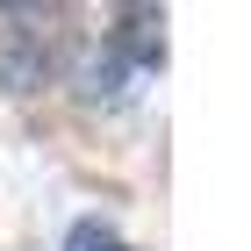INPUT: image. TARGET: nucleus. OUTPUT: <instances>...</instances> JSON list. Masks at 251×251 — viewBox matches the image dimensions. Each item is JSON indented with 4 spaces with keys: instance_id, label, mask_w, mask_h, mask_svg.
<instances>
[{
    "instance_id": "f257e3e1",
    "label": "nucleus",
    "mask_w": 251,
    "mask_h": 251,
    "mask_svg": "<svg viewBox=\"0 0 251 251\" xmlns=\"http://www.w3.org/2000/svg\"><path fill=\"white\" fill-rule=\"evenodd\" d=\"M65 50V15L50 7H0V86H15V94H29V86H43V72L58 65Z\"/></svg>"
},
{
    "instance_id": "f03ea898",
    "label": "nucleus",
    "mask_w": 251,
    "mask_h": 251,
    "mask_svg": "<svg viewBox=\"0 0 251 251\" xmlns=\"http://www.w3.org/2000/svg\"><path fill=\"white\" fill-rule=\"evenodd\" d=\"M65 251H129V244H122L108 223H79V230L65 237Z\"/></svg>"
}]
</instances>
